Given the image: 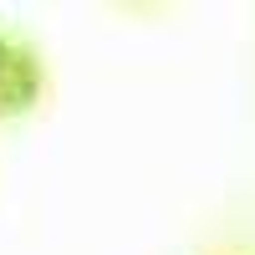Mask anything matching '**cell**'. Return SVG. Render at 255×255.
I'll return each mask as SVG.
<instances>
[{
	"label": "cell",
	"mask_w": 255,
	"mask_h": 255,
	"mask_svg": "<svg viewBox=\"0 0 255 255\" xmlns=\"http://www.w3.org/2000/svg\"><path fill=\"white\" fill-rule=\"evenodd\" d=\"M41 61L26 41H15L0 31V118H15V113H31L36 97H41Z\"/></svg>",
	"instance_id": "6da1fadb"
}]
</instances>
